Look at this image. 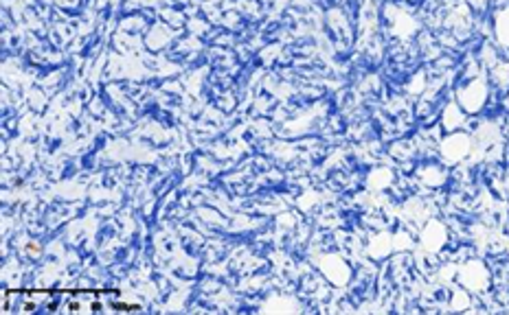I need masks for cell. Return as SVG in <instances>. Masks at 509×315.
Listing matches in <instances>:
<instances>
[{
    "label": "cell",
    "instance_id": "6da1fadb",
    "mask_svg": "<svg viewBox=\"0 0 509 315\" xmlns=\"http://www.w3.org/2000/svg\"><path fill=\"white\" fill-rule=\"evenodd\" d=\"M441 228V226H439ZM437 226H430V228H426V235H424V243L428 245L430 241H435V243H444V238H446V232L444 230H439Z\"/></svg>",
    "mask_w": 509,
    "mask_h": 315
}]
</instances>
